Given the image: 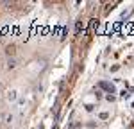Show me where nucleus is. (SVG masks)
<instances>
[{
	"label": "nucleus",
	"mask_w": 134,
	"mask_h": 129,
	"mask_svg": "<svg viewBox=\"0 0 134 129\" xmlns=\"http://www.w3.org/2000/svg\"><path fill=\"white\" fill-rule=\"evenodd\" d=\"M5 54H7V56H14V54H16V45H14V43L7 45V47H5Z\"/></svg>",
	"instance_id": "1"
},
{
	"label": "nucleus",
	"mask_w": 134,
	"mask_h": 129,
	"mask_svg": "<svg viewBox=\"0 0 134 129\" xmlns=\"http://www.w3.org/2000/svg\"><path fill=\"white\" fill-rule=\"evenodd\" d=\"M100 88H104V90H107V92H111V93L114 92V86L111 84V83H104V81H102V83H100Z\"/></svg>",
	"instance_id": "2"
},
{
	"label": "nucleus",
	"mask_w": 134,
	"mask_h": 129,
	"mask_svg": "<svg viewBox=\"0 0 134 129\" xmlns=\"http://www.w3.org/2000/svg\"><path fill=\"white\" fill-rule=\"evenodd\" d=\"M7 68H9V70L16 68V61H14V59H9V63H7Z\"/></svg>",
	"instance_id": "3"
},
{
	"label": "nucleus",
	"mask_w": 134,
	"mask_h": 129,
	"mask_svg": "<svg viewBox=\"0 0 134 129\" xmlns=\"http://www.w3.org/2000/svg\"><path fill=\"white\" fill-rule=\"evenodd\" d=\"M4 92V83H0V93Z\"/></svg>",
	"instance_id": "4"
}]
</instances>
